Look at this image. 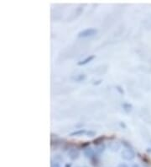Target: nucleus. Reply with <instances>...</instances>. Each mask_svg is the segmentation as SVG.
<instances>
[{
  "mask_svg": "<svg viewBox=\"0 0 151 167\" xmlns=\"http://www.w3.org/2000/svg\"><path fill=\"white\" fill-rule=\"evenodd\" d=\"M122 107L126 113H129L133 109V105L131 103H129V102H123L122 104Z\"/></svg>",
  "mask_w": 151,
  "mask_h": 167,
  "instance_id": "obj_6",
  "label": "nucleus"
},
{
  "mask_svg": "<svg viewBox=\"0 0 151 167\" xmlns=\"http://www.w3.org/2000/svg\"><path fill=\"white\" fill-rule=\"evenodd\" d=\"M122 158L124 159L125 160H132L135 157V153L133 149H123L121 153Z\"/></svg>",
  "mask_w": 151,
  "mask_h": 167,
  "instance_id": "obj_2",
  "label": "nucleus"
},
{
  "mask_svg": "<svg viewBox=\"0 0 151 167\" xmlns=\"http://www.w3.org/2000/svg\"><path fill=\"white\" fill-rule=\"evenodd\" d=\"M83 167H87V166H83Z\"/></svg>",
  "mask_w": 151,
  "mask_h": 167,
  "instance_id": "obj_21",
  "label": "nucleus"
},
{
  "mask_svg": "<svg viewBox=\"0 0 151 167\" xmlns=\"http://www.w3.org/2000/svg\"><path fill=\"white\" fill-rule=\"evenodd\" d=\"M71 78L74 81H76V82H82V81H83L86 78V75L84 74H77V75H76L74 77H72Z\"/></svg>",
  "mask_w": 151,
  "mask_h": 167,
  "instance_id": "obj_9",
  "label": "nucleus"
},
{
  "mask_svg": "<svg viewBox=\"0 0 151 167\" xmlns=\"http://www.w3.org/2000/svg\"><path fill=\"white\" fill-rule=\"evenodd\" d=\"M86 134V129H77L74 132L71 133L69 134V136L71 137H75V136H81V135H83V134Z\"/></svg>",
  "mask_w": 151,
  "mask_h": 167,
  "instance_id": "obj_8",
  "label": "nucleus"
},
{
  "mask_svg": "<svg viewBox=\"0 0 151 167\" xmlns=\"http://www.w3.org/2000/svg\"><path fill=\"white\" fill-rule=\"evenodd\" d=\"M117 167H129V166H128V165L125 164V163H120Z\"/></svg>",
  "mask_w": 151,
  "mask_h": 167,
  "instance_id": "obj_17",
  "label": "nucleus"
},
{
  "mask_svg": "<svg viewBox=\"0 0 151 167\" xmlns=\"http://www.w3.org/2000/svg\"><path fill=\"white\" fill-rule=\"evenodd\" d=\"M131 167H140V166H139L138 164H133V165Z\"/></svg>",
  "mask_w": 151,
  "mask_h": 167,
  "instance_id": "obj_20",
  "label": "nucleus"
},
{
  "mask_svg": "<svg viewBox=\"0 0 151 167\" xmlns=\"http://www.w3.org/2000/svg\"><path fill=\"white\" fill-rule=\"evenodd\" d=\"M121 144L123 145V147H124L126 149H133V145H131L129 142V141H127V140L122 139V140H121Z\"/></svg>",
  "mask_w": 151,
  "mask_h": 167,
  "instance_id": "obj_10",
  "label": "nucleus"
},
{
  "mask_svg": "<svg viewBox=\"0 0 151 167\" xmlns=\"http://www.w3.org/2000/svg\"><path fill=\"white\" fill-rule=\"evenodd\" d=\"M120 126H121V127H123L124 128H126V125H125L123 123H122V122L120 123Z\"/></svg>",
  "mask_w": 151,
  "mask_h": 167,
  "instance_id": "obj_19",
  "label": "nucleus"
},
{
  "mask_svg": "<svg viewBox=\"0 0 151 167\" xmlns=\"http://www.w3.org/2000/svg\"><path fill=\"white\" fill-rule=\"evenodd\" d=\"M68 154V156L70 157L71 160H77L80 156V151L77 149H75V148H71L68 150L67 152Z\"/></svg>",
  "mask_w": 151,
  "mask_h": 167,
  "instance_id": "obj_3",
  "label": "nucleus"
},
{
  "mask_svg": "<svg viewBox=\"0 0 151 167\" xmlns=\"http://www.w3.org/2000/svg\"><path fill=\"white\" fill-rule=\"evenodd\" d=\"M83 154H84V155L86 156V158H88V159H92L94 156H95V151L92 149V148H90V147H88V148H86L84 149V151H83Z\"/></svg>",
  "mask_w": 151,
  "mask_h": 167,
  "instance_id": "obj_4",
  "label": "nucleus"
},
{
  "mask_svg": "<svg viewBox=\"0 0 151 167\" xmlns=\"http://www.w3.org/2000/svg\"><path fill=\"white\" fill-rule=\"evenodd\" d=\"M65 167H71V163H65Z\"/></svg>",
  "mask_w": 151,
  "mask_h": 167,
  "instance_id": "obj_18",
  "label": "nucleus"
},
{
  "mask_svg": "<svg viewBox=\"0 0 151 167\" xmlns=\"http://www.w3.org/2000/svg\"><path fill=\"white\" fill-rule=\"evenodd\" d=\"M105 139V137L104 136H100V137H98L97 138H95L92 142H93V144L95 145H102V143H103V140Z\"/></svg>",
  "mask_w": 151,
  "mask_h": 167,
  "instance_id": "obj_11",
  "label": "nucleus"
},
{
  "mask_svg": "<svg viewBox=\"0 0 151 167\" xmlns=\"http://www.w3.org/2000/svg\"><path fill=\"white\" fill-rule=\"evenodd\" d=\"M97 32V30L96 28H86L85 30L81 31L79 33L77 34V36L79 38H85V37H89L96 35Z\"/></svg>",
  "mask_w": 151,
  "mask_h": 167,
  "instance_id": "obj_1",
  "label": "nucleus"
},
{
  "mask_svg": "<svg viewBox=\"0 0 151 167\" xmlns=\"http://www.w3.org/2000/svg\"><path fill=\"white\" fill-rule=\"evenodd\" d=\"M105 149H106V146L103 144L97 145V148H96V152H97V154H101V153H102L105 150Z\"/></svg>",
  "mask_w": 151,
  "mask_h": 167,
  "instance_id": "obj_12",
  "label": "nucleus"
},
{
  "mask_svg": "<svg viewBox=\"0 0 151 167\" xmlns=\"http://www.w3.org/2000/svg\"><path fill=\"white\" fill-rule=\"evenodd\" d=\"M51 167H61V166L58 162H54L53 160H51Z\"/></svg>",
  "mask_w": 151,
  "mask_h": 167,
  "instance_id": "obj_15",
  "label": "nucleus"
},
{
  "mask_svg": "<svg viewBox=\"0 0 151 167\" xmlns=\"http://www.w3.org/2000/svg\"><path fill=\"white\" fill-rule=\"evenodd\" d=\"M108 146L112 151H118L120 148V145L117 142H109Z\"/></svg>",
  "mask_w": 151,
  "mask_h": 167,
  "instance_id": "obj_7",
  "label": "nucleus"
},
{
  "mask_svg": "<svg viewBox=\"0 0 151 167\" xmlns=\"http://www.w3.org/2000/svg\"><path fill=\"white\" fill-rule=\"evenodd\" d=\"M94 58H95V55H89L88 57H86L85 59H83V60H82V61H79V62L77 63V65L82 66V65L87 64L88 63L92 62Z\"/></svg>",
  "mask_w": 151,
  "mask_h": 167,
  "instance_id": "obj_5",
  "label": "nucleus"
},
{
  "mask_svg": "<svg viewBox=\"0 0 151 167\" xmlns=\"http://www.w3.org/2000/svg\"><path fill=\"white\" fill-rule=\"evenodd\" d=\"M55 162L57 161V160H60V161L63 160V159L61 157H60V155H55Z\"/></svg>",
  "mask_w": 151,
  "mask_h": 167,
  "instance_id": "obj_16",
  "label": "nucleus"
},
{
  "mask_svg": "<svg viewBox=\"0 0 151 167\" xmlns=\"http://www.w3.org/2000/svg\"><path fill=\"white\" fill-rule=\"evenodd\" d=\"M86 136H88V137H92V136H95L96 135V132H94V131H92V130H88V131H86Z\"/></svg>",
  "mask_w": 151,
  "mask_h": 167,
  "instance_id": "obj_13",
  "label": "nucleus"
},
{
  "mask_svg": "<svg viewBox=\"0 0 151 167\" xmlns=\"http://www.w3.org/2000/svg\"><path fill=\"white\" fill-rule=\"evenodd\" d=\"M116 89H117V91L119 92L120 95H123L124 94V91H123V88L120 86V85H116Z\"/></svg>",
  "mask_w": 151,
  "mask_h": 167,
  "instance_id": "obj_14",
  "label": "nucleus"
}]
</instances>
